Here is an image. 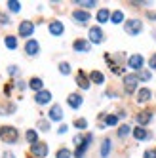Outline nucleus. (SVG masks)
<instances>
[{"instance_id":"obj_1","label":"nucleus","mask_w":156,"mask_h":158,"mask_svg":"<svg viewBox=\"0 0 156 158\" xmlns=\"http://www.w3.org/2000/svg\"><path fill=\"white\" fill-rule=\"evenodd\" d=\"M0 137H2L4 141H8V143H15L17 137H19V133L12 126H2V128H0Z\"/></svg>"},{"instance_id":"obj_2","label":"nucleus","mask_w":156,"mask_h":158,"mask_svg":"<svg viewBox=\"0 0 156 158\" xmlns=\"http://www.w3.org/2000/svg\"><path fill=\"white\" fill-rule=\"evenodd\" d=\"M124 27H126V32H128V35H133V36H135V35H139V32H141L143 23H141L139 19H129V21H126Z\"/></svg>"},{"instance_id":"obj_3","label":"nucleus","mask_w":156,"mask_h":158,"mask_svg":"<svg viewBox=\"0 0 156 158\" xmlns=\"http://www.w3.org/2000/svg\"><path fill=\"white\" fill-rule=\"evenodd\" d=\"M137 80H139V76H135V74H128V76H124V88H126V92H128V94L135 92Z\"/></svg>"},{"instance_id":"obj_4","label":"nucleus","mask_w":156,"mask_h":158,"mask_svg":"<svg viewBox=\"0 0 156 158\" xmlns=\"http://www.w3.org/2000/svg\"><path fill=\"white\" fill-rule=\"evenodd\" d=\"M31 152L35 154V158H44L48 154V145L46 143H35L32 149H31Z\"/></svg>"},{"instance_id":"obj_5","label":"nucleus","mask_w":156,"mask_h":158,"mask_svg":"<svg viewBox=\"0 0 156 158\" xmlns=\"http://www.w3.org/2000/svg\"><path fill=\"white\" fill-rule=\"evenodd\" d=\"M32 31H35L32 21H21V23H19V35L21 36H31Z\"/></svg>"},{"instance_id":"obj_6","label":"nucleus","mask_w":156,"mask_h":158,"mask_svg":"<svg viewBox=\"0 0 156 158\" xmlns=\"http://www.w3.org/2000/svg\"><path fill=\"white\" fill-rule=\"evenodd\" d=\"M128 65L131 67V69H135V71H141V67H143V55H139V53L131 55V57L128 59Z\"/></svg>"},{"instance_id":"obj_7","label":"nucleus","mask_w":156,"mask_h":158,"mask_svg":"<svg viewBox=\"0 0 156 158\" xmlns=\"http://www.w3.org/2000/svg\"><path fill=\"white\" fill-rule=\"evenodd\" d=\"M35 101H36L38 105H46V103H50V101H51V94L46 92V89H42V92H38L35 95Z\"/></svg>"},{"instance_id":"obj_8","label":"nucleus","mask_w":156,"mask_h":158,"mask_svg":"<svg viewBox=\"0 0 156 158\" xmlns=\"http://www.w3.org/2000/svg\"><path fill=\"white\" fill-rule=\"evenodd\" d=\"M67 103L71 105V109H78L82 105V95L80 94H71L69 97H67Z\"/></svg>"},{"instance_id":"obj_9","label":"nucleus","mask_w":156,"mask_h":158,"mask_svg":"<svg viewBox=\"0 0 156 158\" xmlns=\"http://www.w3.org/2000/svg\"><path fill=\"white\" fill-rule=\"evenodd\" d=\"M90 40L95 42V44H99V42L103 40V31L99 29V27H92L90 29Z\"/></svg>"},{"instance_id":"obj_10","label":"nucleus","mask_w":156,"mask_h":158,"mask_svg":"<svg viewBox=\"0 0 156 158\" xmlns=\"http://www.w3.org/2000/svg\"><path fill=\"white\" fill-rule=\"evenodd\" d=\"M76 84L80 86L82 89H88V88H90V80H88V76L84 74V71H78V74H76Z\"/></svg>"},{"instance_id":"obj_11","label":"nucleus","mask_w":156,"mask_h":158,"mask_svg":"<svg viewBox=\"0 0 156 158\" xmlns=\"http://www.w3.org/2000/svg\"><path fill=\"white\" fill-rule=\"evenodd\" d=\"M74 50L76 52H90V42L88 40H84V38H78V40H74Z\"/></svg>"},{"instance_id":"obj_12","label":"nucleus","mask_w":156,"mask_h":158,"mask_svg":"<svg viewBox=\"0 0 156 158\" xmlns=\"http://www.w3.org/2000/svg\"><path fill=\"white\" fill-rule=\"evenodd\" d=\"M50 32L53 36H61L63 35V23L61 21H51L50 23Z\"/></svg>"},{"instance_id":"obj_13","label":"nucleus","mask_w":156,"mask_h":158,"mask_svg":"<svg viewBox=\"0 0 156 158\" xmlns=\"http://www.w3.org/2000/svg\"><path fill=\"white\" fill-rule=\"evenodd\" d=\"M38 50H40V46H38V42H36V40H29V42L25 44V52H27L29 55H36Z\"/></svg>"},{"instance_id":"obj_14","label":"nucleus","mask_w":156,"mask_h":158,"mask_svg":"<svg viewBox=\"0 0 156 158\" xmlns=\"http://www.w3.org/2000/svg\"><path fill=\"white\" fill-rule=\"evenodd\" d=\"M72 17L78 21V23H88V19H90V14L84 12V10H76V12L72 14Z\"/></svg>"},{"instance_id":"obj_15","label":"nucleus","mask_w":156,"mask_h":158,"mask_svg":"<svg viewBox=\"0 0 156 158\" xmlns=\"http://www.w3.org/2000/svg\"><path fill=\"white\" fill-rule=\"evenodd\" d=\"M50 118H51V120H61V118H63V110H61L59 105H55V107L50 109Z\"/></svg>"},{"instance_id":"obj_16","label":"nucleus","mask_w":156,"mask_h":158,"mask_svg":"<svg viewBox=\"0 0 156 158\" xmlns=\"http://www.w3.org/2000/svg\"><path fill=\"white\" fill-rule=\"evenodd\" d=\"M150 118H152V112L150 110H143V112H139V114H137V122L139 124H149Z\"/></svg>"},{"instance_id":"obj_17","label":"nucleus","mask_w":156,"mask_h":158,"mask_svg":"<svg viewBox=\"0 0 156 158\" xmlns=\"http://www.w3.org/2000/svg\"><path fill=\"white\" fill-rule=\"evenodd\" d=\"M149 99H150V89H149V88L139 89V95H137V101H139V103H145V101H149Z\"/></svg>"},{"instance_id":"obj_18","label":"nucleus","mask_w":156,"mask_h":158,"mask_svg":"<svg viewBox=\"0 0 156 158\" xmlns=\"http://www.w3.org/2000/svg\"><path fill=\"white\" fill-rule=\"evenodd\" d=\"M110 152V139H103L101 143V158H107Z\"/></svg>"},{"instance_id":"obj_19","label":"nucleus","mask_w":156,"mask_h":158,"mask_svg":"<svg viewBox=\"0 0 156 158\" xmlns=\"http://www.w3.org/2000/svg\"><path fill=\"white\" fill-rule=\"evenodd\" d=\"M90 78H92V82H95V84H103V82H105L103 73H99V71H93V73L90 74Z\"/></svg>"},{"instance_id":"obj_20","label":"nucleus","mask_w":156,"mask_h":158,"mask_svg":"<svg viewBox=\"0 0 156 158\" xmlns=\"http://www.w3.org/2000/svg\"><path fill=\"white\" fill-rule=\"evenodd\" d=\"M109 10H105V8H101V10H99V12H97V21H99V23H105V21L109 19Z\"/></svg>"},{"instance_id":"obj_21","label":"nucleus","mask_w":156,"mask_h":158,"mask_svg":"<svg viewBox=\"0 0 156 158\" xmlns=\"http://www.w3.org/2000/svg\"><path fill=\"white\" fill-rule=\"evenodd\" d=\"M133 137H135V139H139V141H143V139H147V131H145V130L139 126V128H135V130H133Z\"/></svg>"},{"instance_id":"obj_22","label":"nucleus","mask_w":156,"mask_h":158,"mask_svg":"<svg viewBox=\"0 0 156 158\" xmlns=\"http://www.w3.org/2000/svg\"><path fill=\"white\" fill-rule=\"evenodd\" d=\"M29 86H31L32 89H35L36 94H38V92H42V80H40V78H32Z\"/></svg>"},{"instance_id":"obj_23","label":"nucleus","mask_w":156,"mask_h":158,"mask_svg":"<svg viewBox=\"0 0 156 158\" xmlns=\"http://www.w3.org/2000/svg\"><path fill=\"white\" fill-rule=\"evenodd\" d=\"M25 137H27V141H29V143H32V145L38 143V141H36V139H38V135H36V131H35V130H29V131L25 133Z\"/></svg>"},{"instance_id":"obj_24","label":"nucleus","mask_w":156,"mask_h":158,"mask_svg":"<svg viewBox=\"0 0 156 158\" xmlns=\"http://www.w3.org/2000/svg\"><path fill=\"white\" fill-rule=\"evenodd\" d=\"M4 42H6V46H8L10 50H15V48H17V40H15V36H6Z\"/></svg>"},{"instance_id":"obj_25","label":"nucleus","mask_w":156,"mask_h":158,"mask_svg":"<svg viewBox=\"0 0 156 158\" xmlns=\"http://www.w3.org/2000/svg\"><path fill=\"white\" fill-rule=\"evenodd\" d=\"M105 118V124L107 126H114V124H118V116L116 114H107V116H103Z\"/></svg>"},{"instance_id":"obj_26","label":"nucleus","mask_w":156,"mask_h":158,"mask_svg":"<svg viewBox=\"0 0 156 158\" xmlns=\"http://www.w3.org/2000/svg\"><path fill=\"white\" fill-rule=\"evenodd\" d=\"M113 23H122V21H124V14L120 12V10H116V12H113Z\"/></svg>"},{"instance_id":"obj_27","label":"nucleus","mask_w":156,"mask_h":158,"mask_svg":"<svg viewBox=\"0 0 156 158\" xmlns=\"http://www.w3.org/2000/svg\"><path fill=\"white\" fill-rule=\"evenodd\" d=\"M76 4L82 6V8H93L95 6V0H76Z\"/></svg>"},{"instance_id":"obj_28","label":"nucleus","mask_w":156,"mask_h":158,"mask_svg":"<svg viewBox=\"0 0 156 158\" xmlns=\"http://www.w3.org/2000/svg\"><path fill=\"white\" fill-rule=\"evenodd\" d=\"M129 131H131V128L128 126V124H124V126H120V130H118V137H126Z\"/></svg>"},{"instance_id":"obj_29","label":"nucleus","mask_w":156,"mask_h":158,"mask_svg":"<svg viewBox=\"0 0 156 158\" xmlns=\"http://www.w3.org/2000/svg\"><path fill=\"white\" fill-rule=\"evenodd\" d=\"M8 8L12 10V12H19V10H21V6H19L17 0H10V2H8Z\"/></svg>"},{"instance_id":"obj_30","label":"nucleus","mask_w":156,"mask_h":158,"mask_svg":"<svg viewBox=\"0 0 156 158\" xmlns=\"http://www.w3.org/2000/svg\"><path fill=\"white\" fill-rule=\"evenodd\" d=\"M59 71H61V74H69L71 73V65L69 63H59Z\"/></svg>"},{"instance_id":"obj_31","label":"nucleus","mask_w":156,"mask_h":158,"mask_svg":"<svg viewBox=\"0 0 156 158\" xmlns=\"http://www.w3.org/2000/svg\"><path fill=\"white\" fill-rule=\"evenodd\" d=\"M150 78H152L150 71H141V74H139V80H145V82H147V80H150Z\"/></svg>"},{"instance_id":"obj_32","label":"nucleus","mask_w":156,"mask_h":158,"mask_svg":"<svg viewBox=\"0 0 156 158\" xmlns=\"http://www.w3.org/2000/svg\"><path fill=\"white\" fill-rule=\"evenodd\" d=\"M57 158H71V151H69V149H61V151H57Z\"/></svg>"},{"instance_id":"obj_33","label":"nucleus","mask_w":156,"mask_h":158,"mask_svg":"<svg viewBox=\"0 0 156 158\" xmlns=\"http://www.w3.org/2000/svg\"><path fill=\"white\" fill-rule=\"evenodd\" d=\"M74 126H76V128H78V130H84V128H86V126H88V122H86V120H84V118H78V120H76V122H74Z\"/></svg>"},{"instance_id":"obj_34","label":"nucleus","mask_w":156,"mask_h":158,"mask_svg":"<svg viewBox=\"0 0 156 158\" xmlns=\"http://www.w3.org/2000/svg\"><path fill=\"white\" fill-rule=\"evenodd\" d=\"M145 158H156V151H147L145 152Z\"/></svg>"},{"instance_id":"obj_35","label":"nucleus","mask_w":156,"mask_h":158,"mask_svg":"<svg viewBox=\"0 0 156 158\" xmlns=\"http://www.w3.org/2000/svg\"><path fill=\"white\" fill-rule=\"evenodd\" d=\"M150 67H152V69H156V53L150 57Z\"/></svg>"},{"instance_id":"obj_36","label":"nucleus","mask_w":156,"mask_h":158,"mask_svg":"<svg viewBox=\"0 0 156 158\" xmlns=\"http://www.w3.org/2000/svg\"><path fill=\"white\" fill-rule=\"evenodd\" d=\"M48 128H50V126H48V124H46V122H40V130H44V131H46Z\"/></svg>"},{"instance_id":"obj_37","label":"nucleus","mask_w":156,"mask_h":158,"mask_svg":"<svg viewBox=\"0 0 156 158\" xmlns=\"http://www.w3.org/2000/svg\"><path fill=\"white\" fill-rule=\"evenodd\" d=\"M4 158H15V156H14L12 152H4Z\"/></svg>"},{"instance_id":"obj_38","label":"nucleus","mask_w":156,"mask_h":158,"mask_svg":"<svg viewBox=\"0 0 156 158\" xmlns=\"http://www.w3.org/2000/svg\"><path fill=\"white\" fill-rule=\"evenodd\" d=\"M150 19H156V14H150Z\"/></svg>"}]
</instances>
